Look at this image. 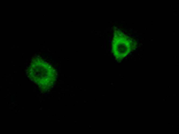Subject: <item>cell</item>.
Returning <instances> with one entry per match:
<instances>
[{
  "label": "cell",
  "mask_w": 179,
  "mask_h": 134,
  "mask_svg": "<svg viewBox=\"0 0 179 134\" xmlns=\"http://www.w3.org/2000/svg\"><path fill=\"white\" fill-rule=\"evenodd\" d=\"M130 41L119 31H115L112 42V51L116 59L121 61L130 50Z\"/></svg>",
  "instance_id": "1"
}]
</instances>
